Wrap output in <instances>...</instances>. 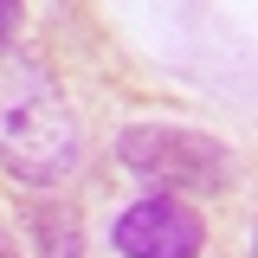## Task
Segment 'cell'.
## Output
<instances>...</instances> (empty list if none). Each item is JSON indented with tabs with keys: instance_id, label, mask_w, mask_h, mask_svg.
<instances>
[{
	"instance_id": "5",
	"label": "cell",
	"mask_w": 258,
	"mask_h": 258,
	"mask_svg": "<svg viewBox=\"0 0 258 258\" xmlns=\"http://www.w3.org/2000/svg\"><path fill=\"white\" fill-rule=\"evenodd\" d=\"M13 20H20V7H7V0H0V45L13 39Z\"/></svg>"
},
{
	"instance_id": "2",
	"label": "cell",
	"mask_w": 258,
	"mask_h": 258,
	"mask_svg": "<svg viewBox=\"0 0 258 258\" xmlns=\"http://www.w3.org/2000/svg\"><path fill=\"white\" fill-rule=\"evenodd\" d=\"M116 161L129 174L155 181L161 194H226L232 187V149L213 142L207 129H181V123H129L116 136Z\"/></svg>"
},
{
	"instance_id": "4",
	"label": "cell",
	"mask_w": 258,
	"mask_h": 258,
	"mask_svg": "<svg viewBox=\"0 0 258 258\" xmlns=\"http://www.w3.org/2000/svg\"><path fill=\"white\" fill-rule=\"evenodd\" d=\"M26 232L39 245V258H84V220L71 200H39L26 213Z\"/></svg>"
},
{
	"instance_id": "3",
	"label": "cell",
	"mask_w": 258,
	"mask_h": 258,
	"mask_svg": "<svg viewBox=\"0 0 258 258\" xmlns=\"http://www.w3.org/2000/svg\"><path fill=\"white\" fill-rule=\"evenodd\" d=\"M116 252L123 258H200L207 252V220L174 194H149L116 220Z\"/></svg>"
},
{
	"instance_id": "6",
	"label": "cell",
	"mask_w": 258,
	"mask_h": 258,
	"mask_svg": "<svg viewBox=\"0 0 258 258\" xmlns=\"http://www.w3.org/2000/svg\"><path fill=\"white\" fill-rule=\"evenodd\" d=\"M0 258H20V252H13V239H7V232H0Z\"/></svg>"
},
{
	"instance_id": "1",
	"label": "cell",
	"mask_w": 258,
	"mask_h": 258,
	"mask_svg": "<svg viewBox=\"0 0 258 258\" xmlns=\"http://www.w3.org/2000/svg\"><path fill=\"white\" fill-rule=\"evenodd\" d=\"M0 168L20 187H58L78 168V116L45 64H0Z\"/></svg>"
},
{
	"instance_id": "7",
	"label": "cell",
	"mask_w": 258,
	"mask_h": 258,
	"mask_svg": "<svg viewBox=\"0 0 258 258\" xmlns=\"http://www.w3.org/2000/svg\"><path fill=\"white\" fill-rule=\"evenodd\" d=\"M252 258H258V232H252Z\"/></svg>"
}]
</instances>
